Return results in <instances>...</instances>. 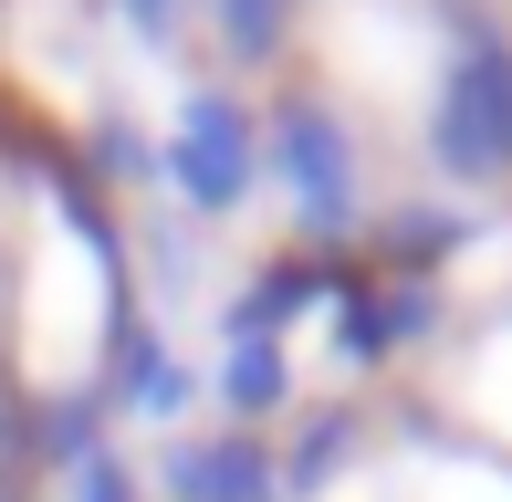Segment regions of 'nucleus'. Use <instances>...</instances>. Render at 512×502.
Segmentation results:
<instances>
[{
  "label": "nucleus",
  "instance_id": "obj_1",
  "mask_svg": "<svg viewBox=\"0 0 512 502\" xmlns=\"http://www.w3.org/2000/svg\"><path fill=\"white\" fill-rule=\"evenodd\" d=\"M450 63L429 84V168L450 189H512V32L481 0L439 11Z\"/></svg>",
  "mask_w": 512,
  "mask_h": 502
},
{
  "label": "nucleus",
  "instance_id": "obj_2",
  "mask_svg": "<svg viewBox=\"0 0 512 502\" xmlns=\"http://www.w3.org/2000/svg\"><path fill=\"white\" fill-rule=\"evenodd\" d=\"M262 168H283V199L314 251H356L366 231V136L324 84H283L262 105Z\"/></svg>",
  "mask_w": 512,
  "mask_h": 502
},
{
  "label": "nucleus",
  "instance_id": "obj_3",
  "mask_svg": "<svg viewBox=\"0 0 512 502\" xmlns=\"http://www.w3.org/2000/svg\"><path fill=\"white\" fill-rule=\"evenodd\" d=\"M157 178L178 189V210L230 220L262 189V105H241V84H189L168 116V147H157Z\"/></svg>",
  "mask_w": 512,
  "mask_h": 502
},
{
  "label": "nucleus",
  "instance_id": "obj_4",
  "mask_svg": "<svg viewBox=\"0 0 512 502\" xmlns=\"http://www.w3.org/2000/svg\"><path fill=\"white\" fill-rule=\"evenodd\" d=\"M356 272H366L356 251H314V241H293V251H262V262H251V283L230 293L220 335H230V346H283V335L304 325V314H324L345 283H356Z\"/></svg>",
  "mask_w": 512,
  "mask_h": 502
},
{
  "label": "nucleus",
  "instance_id": "obj_5",
  "mask_svg": "<svg viewBox=\"0 0 512 502\" xmlns=\"http://www.w3.org/2000/svg\"><path fill=\"white\" fill-rule=\"evenodd\" d=\"M450 325V304H439V283H387V272H356V283L335 293V356L356 377L398 367L408 346H429V335Z\"/></svg>",
  "mask_w": 512,
  "mask_h": 502
},
{
  "label": "nucleus",
  "instance_id": "obj_6",
  "mask_svg": "<svg viewBox=\"0 0 512 502\" xmlns=\"http://www.w3.org/2000/svg\"><path fill=\"white\" fill-rule=\"evenodd\" d=\"M157 492L168 502H283V450L262 429H178L157 450Z\"/></svg>",
  "mask_w": 512,
  "mask_h": 502
},
{
  "label": "nucleus",
  "instance_id": "obj_7",
  "mask_svg": "<svg viewBox=\"0 0 512 502\" xmlns=\"http://www.w3.org/2000/svg\"><path fill=\"white\" fill-rule=\"evenodd\" d=\"M220 408H230V429L283 419V408H293V356L283 346H230L220 356Z\"/></svg>",
  "mask_w": 512,
  "mask_h": 502
},
{
  "label": "nucleus",
  "instance_id": "obj_8",
  "mask_svg": "<svg viewBox=\"0 0 512 502\" xmlns=\"http://www.w3.org/2000/svg\"><path fill=\"white\" fill-rule=\"evenodd\" d=\"M356 450H366V419H356V408H324V419H304V440L283 450V502H314L345 461H356Z\"/></svg>",
  "mask_w": 512,
  "mask_h": 502
},
{
  "label": "nucleus",
  "instance_id": "obj_9",
  "mask_svg": "<svg viewBox=\"0 0 512 502\" xmlns=\"http://www.w3.org/2000/svg\"><path fill=\"white\" fill-rule=\"evenodd\" d=\"M199 11H209V32H220L230 63H272L293 42V21H304V0H199Z\"/></svg>",
  "mask_w": 512,
  "mask_h": 502
},
{
  "label": "nucleus",
  "instance_id": "obj_10",
  "mask_svg": "<svg viewBox=\"0 0 512 502\" xmlns=\"http://www.w3.org/2000/svg\"><path fill=\"white\" fill-rule=\"evenodd\" d=\"M63 502H147V482H136V461H115V440H105V450H84V461L63 471Z\"/></svg>",
  "mask_w": 512,
  "mask_h": 502
},
{
  "label": "nucleus",
  "instance_id": "obj_11",
  "mask_svg": "<svg viewBox=\"0 0 512 502\" xmlns=\"http://www.w3.org/2000/svg\"><path fill=\"white\" fill-rule=\"evenodd\" d=\"M115 11H126V32H136V42H178L199 0H115Z\"/></svg>",
  "mask_w": 512,
  "mask_h": 502
}]
</instances>
